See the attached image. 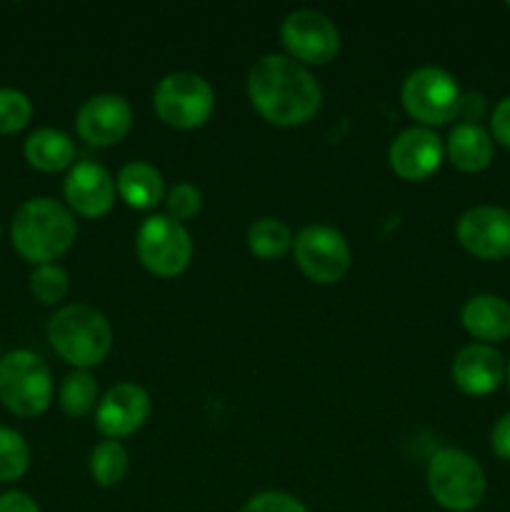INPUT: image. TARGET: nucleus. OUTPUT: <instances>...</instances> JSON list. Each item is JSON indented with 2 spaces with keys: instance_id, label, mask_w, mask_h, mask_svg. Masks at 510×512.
Returning a JSON list of instances; mask_svg holds the SVG:
<instances>
[{
  "instance_id": "obj_1",
  "label": "nucleus",
  "mask_w": 510,
  "mask_h": 512,
  "mask_svg": "<svg viewBox=\"0 0 510 512\" xmlns=\"http://www.w3.org/2000/svg\"><path fill=\"white\" fill-rule=\"evenodd\" d=\"M248 98L255 113L278 128H295L315 118L323 90L308 68L290 55H263L248 73Z\"/></svg>"
},
{
  "instance_id": "obj_2",
  "label": "nucleus",
  "mask_w": 510,
  "mask_h": 512,
  "mask_svg": "<svg viewBox=\"0 0 510 512\" xmlns=\"http://www.w3.org/2000/svg\"><path fill=\"white\" fill-rule=\"evenodd\" d=\"M78 225L73 213L53 198L25 200L10 220V243L15 253L33 265L63 258L75 243Z\"/></svg>"
},
{
  "instance_id": "obj_3",
  "label": "nucleus",
  "mask_w": 510,
  "mask_h": 512,
  "mask_svg": "<svg viewBox=\"0 0 510 512\" xmlns=\"http://www.w3.org/2000/svg\"><path fill=\"white\" fill-rule=\"evenodd\" d=\"M50 348L75 370H90L103 363L113 348V328L93 305H63L48 320Z\"/></svg>"
},
{
  "instance_id": "obj_4",
  "label": "nucleus",
  "mask_w": 510,
  "mask_h": 512,
  "mask_svg": "<svg viewBox=\"0 0 510 512\" xmlns=\"http://www.w3.org/2000/svg\"><path fill=\"white\" fill-rule=\"evenodd\" d=\"M428 493L435 503L448 512H470L485 498V470L470 453L458 448H443L430 458Z\"/></svg>"
},
{
  "instance_id": "obj_5",
  "label": "nucleus",
  "mask_w": 510,
  "mask_h": 512,
  "mask_svg": "<svg viewBox=\"0 0 510 512\" xmlns=\"http://www.w3.org/2000/svg\"><path fill=\"white\" fill-rule=\"evenodd\" d=\"M53 400V375L33 350H10L0 358V403L18 418H38Z\"/></svg>"
},
{
  "instance_id": "obj_6",
  "label": "nucleus",
  "mask_w": 510,
  "mask_h": 512,
  "mask_svg": "<svg viewBox=\"0 0 510 512\" xmlns=\"http://www.w3.org/2000/svg\"><path fill=\"white\" fill-rule=\"evenodd\" d=\"M155 115L175 130H195L210 120L215 110V93L198 73L178 70L168 73L153 93Z\"/></svg>"
},
{
  "instance_id": "obj_7",
  "label": "nucleus",
  "mask_w": 510,
  "mask_h": 512,
  "mask_svg": "<svg viewBox=\"0 0 510 512\" xmlns=\"http://www.w3.org/2000/svg\"><path fill=\"white\" fill-rule=\"evenodd\" d=\"M460 98H463V90L458 80L448 70L435 68V65L413 70L400 90L405 113L423 123V128H435V125H445L458 118Z\"/></svg>"
},
{
  "instance_id": "obj_8",
  "label": "nucleus",
  "mask_w": 510,
  "mask_h": 512,
  "mask_svg": "<svg viewBox=\"0 0 510 512\" xmlns=\"http://www.w3.org/2000/svg\"><path fill=\"white\" fill-rule=\"evenodd\" d=\"M135 253L148 273L158 278H175L190 265L193 238L188 228L170 215H150L135 233Z\"/></svg>"
},
{
  "instance_id": "obj_9",
  "label": "nucleus",
  "mask_w": 510,
  "mask_h": 512,
  "mask_svg": "<svg viewBox=\"0 0 510 512\" xmlns=\"http://www.w3.org/2000/svg\"><path fill=\"white\" fill-rule=\"evenodd\" d=\"M293 255L300 273L318 285H333L350 270V245L330 225H308L293 240Z\"/></svg>"
},
{
  "instance_id": "obj_10",
  "label": "nucleus",
  "mask_w": 510,
  "mask_h": 512,
  "mask_svg": "<svg viewBox=\"0 0 510 512\" xmlns=\"http://www.w3.org/2000/svg\"><path fill=\"white\" fill-rule=\"evenodd\" d=\"M280 40L290 58L308 65H328L340 53V33L318 10H293L280 25Z\"/></svg>"
},
{
  "instance_id": "obj_11",
  "label": "nucleus",
  "mask_w": 510,
  "mask_h": 512,
  "mask_svg": "<svg viewBox=\"0 0 510 512\" xmlns=\"http://www.w3.org/2000/svg\"><path fill=\"white\" fill-rule=\"evenodd\" d=\"M455 238L465 253L478 260L510 258V210L498 205H475L460 215Z\"/></svg>"
},
{
  "instance_id": "obj_12",
  "label": "nucleus",
  "mask_w": 510,
  "mask_h": 512,
  "mask_svg": "<svg viewBox=\"0 0 510 512\" xmlns=\"http://www.w3.org/2000/svg\"><path fill=\"white\" fill-rule=\"evenodd\" d=\"M133 128V108L123 95L100 93L85 100L75 115V130L80 140L95 148H110L120 143Z\"/></svg>"
},
{
  "instance_id": "obj_13",
  "label": "nucleus",
  "mask_w": 510,
  "mask_h": 512,
  "mask_svg": "<svg viewBox=\"0 0 510 512\" xmlns=\"http://www.w3.org/2000/svg\"><path fill=\"white\" fill-rule=\"evenodd\" d=\"M445 145L433 128L413 125L395 135L388 148V163L393 173L403 180H428L443 165Z\"/></svg>"
},
{
  "instance_id": "obj_14",
  "label": "nucleus",
  "mask_w": 510,
  "mask_h": 512,
  "mask_svg": "<svg viewBox=\"0 0 510 512\" xmlns=\"http://www.w3.org/2000/svg\"><path fill=\"white\" fill-rule=\"evenodd\" d=\"M63 195L68 200V210L83 218H103L115 205V180L108 170L93 160H80L68 170L63 183Z\"/></svg>"
},
{
  "instance_id": "obj_15",
  "label": "nucleus",
  "mask_w": 510,
  "mask_h": 512,
  "mask_svg": "<svg viewBox=\"0 0 510 512\" xmlns=\"http://www.w3.org/2000/svg\"><path fill=\"white\" fill-rule=\"evenodd\" d=\"M150 415V398L145 388L135 383H118L100 398L95 408V428L108 440L133 435Z\"/></svg>"
},
{
  "instance_id": "obj_16",
  "label": "nucleus",
  "mask_w": 510,
  "mask_h": 512,
  "mask_svg": "<svg viewBox=\"0 0 510 512\" xmlns=\"http://www.w3.org/2000/svg\"><path fill=\"white\" fill-rule=\"evenodd\" d=\"M505 368L508 363L503 355L485 343H470L458 350L450 365V375L458 390L473 398H483V395L495 393L505 380Z\"/></svg>"
},
{
  "instance_id": "obj_17",
  "label": "nucleus",
  "mask_w": 510,
  "mask_h": 512,
  "mask_svg": "<svg viewBox=\"0 0 510 512\" xmlns=\"http://www.w3.org/2000/svg\"><path fill=\"white\" fill-rule=\"evenodd\" d=\"M460 323L480 343H500L510 338V303L493 293L473 295L460 310Z\"/></svg>"
},
{
  "instance_id": "obj_18",
  "label": "nucleus",
  "mask_w": 510,
  "mask_h": 512,
  "mask_svg": "<svg viewBox=\"0 0 510 512\" xmlns=\"http://www.w3.org/2000/svg\"><path fill=\"white\" fill-rule=\"evenodd\" d=\"M445 155L460 173H483L495 155V140L483 125L458 123L448 135Z\"/></svg>"
},
{
  "instance_id": "obj_19",
  "label": "nucleus",
  "mask_w": 510,
  "mask_h": 512,
  "mask_svg": "<svg viewBox=\"0 0 510 512\" xmlns=\"http://www.w3.org/2000/svg\"><path fill=\"white\" fill-rule=\"evenodd\" d=\"M115 190H118L120 200L135 210H153L165 200L163 175L145 160H133V163L123 165L118 180H115Z\"/></svg>"
},
{
  "instance_id": "obj_20",
  "label": "nucleus",
  "mask_w": 510,
  "mask_h": 512,
  "mask_svg": "<svg viewBox=\"0 0 510 512\" xmlns=\"http://www.w3.org/2000/svg\"><path fill=\"white\" fill-rule=\"evenodd\" d=\"M23 155L40 173H60L75 165V143L65 130L38 128L25 140Z\"/></svg>"
},
{
  "instance_id": "obj_21",
  "label": "nucleus",
  "mask_w": 510,
  "mask_h": 512,
  "mask_svg": "<svg viewBox=\"0 0 510 512\" xmlns=\"http://www.w3.org/2000/svg\"><path fill=\"white\" fill-rule=\"evenodd\" d=\"M98 403V383L88 370H73L65 375L58 388V405L68 418H85L98 408Z\"/></svg>"
},
{
  "instance_id": "obj_22",
  "label": "nucleus",
  "mask_w": 510,
  "mask_h": 512,
  "mask_svg": "<svg viewBox=\"0 0 510 512\" xmlns=\"http://www.w3.org/2000/svg\"><path fill=\"white\" fill-rule=\"evenodd\" d=\"M293 230L278 218H260L248 228V248L255 258H283L293 248Z\"/></svg>"
},
{
  "instance_id": "obj_23",
  "label": "nucleus",
  "mask_w": 510,
  "mask_h": 512,
  "mask_svg": "<svg viewBox=\"0 0 510 512\" xmlns=\"http://www.w3.org/2000/svg\"><path fill=\"white\" fill-rule=\"evenodd\" d=\"M90 478L100 488H115L128 475V450L120 440H103L90 453Z\"/></svg>"
},
{
  "instance_id": "obj_24",
  "label": "nucleus",
  "mask_w": 510,
  "mask_h": 512,
  "mask_svg": "<svg viewBox=\"0 0 510 512\" xmlns=\"http://www.w3.org/2000/svg\"><path fill=\"white\" fill-rule=\"evenodd\" d=\"M30 468V448L23 435L0 425V483H18Z\"/></svg>"
},
{
  "instance_id": "obj_25",
  "label": "nucleus",
  "mask_w": 510,
  "mask_h": 512,
  "mask_svg": "<svg viewBox=\"0 0 510 512\" xmlns=\"http://www.w3.org/2000/svg\"><path fill=\"white\" fill-rule=\"evenodd\" d=\"M30 293L38 300L40 305H58L63 303L65 295L70 290V278L65 273V268H60L58 263L48 265H35V270L30 273Z\"/></svg>"
},
{
  "instance_id": "obj_26",
  "label": "nucleus",
  "mask_w": 510,
  "mask_h": 512,
  "mask_svg": "<svg viewBox=\"0 0 510 512\" xmlns=\"http://www.w3.org/2000/svg\"><path fill=\"white\" fill-rule=\"evenodd\" d=\"M33 118V103L23 90L0 88V135H15Z\"/></svg>"
},
{
  "instance_id": "obj_27",
  "label": "nucleus",
  "mask_w": 510,
  "mask_h": 512,
  "mask_svg": "<svg viewBox=\"0 0 510 512\" xmlns=\"http://www.w3.org/2000/svg\"><path fill=\"white\" fill-rule=\"evenodd\" d=\"M165 208H168L170 218L178 220V223L193 220L203 208V195L193 183H178L165 195Z\"/></svg>"
},
{
  "instance_id": "obj_28",
  "label": "nucleus",
  "mask_w": 510,
  "mask_h": 512,
  "mask_svg": "<svg viewBox=\"0 0 510 512\" xmlns=\"http://www.w3.org/2000/svg\"><path fill=\"white\" fill-rule=\"evenodd\" d=\"M240 512H308V508L295 495L283 490H265L253 495Z\"/></svg>"
},
{
  "instance_id": "obj_29",
  "label": "nucleus",
  "mask_w": 510,
  "mask_h": 512,
  "mask_svg": "<svg viewBox=\"0 0 510 512\" xmlns=\"http://www.w3.org/2000/svg\"><path fill=\"white\" fill-rule=\"evenodd\" d=\"M490 135L498 140L503 148L510 150V95L508 98L498 100V105L490 113Z\"/></svg>"
},
{
  "instance_id": "obj_30",
  "label": "nucleus",
  "mask_w": 510,
  "mask_h": 512,
  "mask_svg": "<svg viewBox=\"0 0 510 512\" xmlns=\"http://www.w3.org/2000/svg\"><path fill=\"white\" fill-rule=\"evenodd\" d=\"M485 115H488V100H485V95L463 93V98H460L458 118H463V123L480 125L478 120H483Z\"/></svg>"
},
{
  "instance_id": "obj_31",
  "label": "nucleus",
  "mask_w": 510,
  "mask_h": 512,
  "mask_svg": "<svg viewBox=\"0 0 510 512\" xmlns=\"http://www.w3.org/2000/svg\"><path fill=\"white\" fill-rule=\"evenodd\" d=\"M490 445H493V453L498 455L500 460L510 463V413H505L503 418L493 425Z\"/></svg>"
},
{
  "instance_id": "obj_32",
  "label": "nucleus",
  "mask_w": 510,
  "mask_h": 512,
  "mask_svg": "<svg viewBox=\"0 0 510 512\" xmlns=\"http://www.w3.org/2000/svg\"><path fill=\"white\" fill-rule=\"evenodd\" d=\"M0 512H40V505L23 490H8L0 495Z\"/></svg>"
},
{
  "instance_id": "obj_33",
  "label": "nucleus",
  "mask_w": 510,
  "mask_h": 512,
  "mask_svg": "<svg viewBox=\"0 0 510 512\" xmlns=\"http://www.w3.org/2000/svg\"><path fill=\"white\" fill-rule=\"evenodd\" d=\"M505 383H508L510 388V360H508V368H505Z\"/></svg>"
},
{
  "instance_id": "obj_34",
  "label": "nucleus",
  "mask_w": 510,
  "mask_h": 512,
  "mask_svg": "<svg viewBox=\"0 0 510 512\" xmlns=\"http://www.w3.org/2000/svg\"><path fill=\"white\" fill-rule=\"evenodd\" d=\"M508 8H510V3H508Z\"/></svg>"
}]
</instances>
